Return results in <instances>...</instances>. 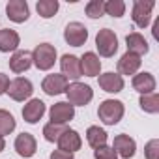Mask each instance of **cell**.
Masks as SVG:
<instances>
[{"label": "cell", "instance_id": "2e32d148", "mask_svg": "<svg viewBox=\"0 0 159 159\" xmlns=\"http://www.w3.org/2000/svg\"><path fill=\"white\" fill-rule=\"evenodd\" d=\"M131 84H133V88H135L140 96H148V94H153V90H155V79H153L152 73L142 71V73L133 75Z\"/></svg>", "mask_w": 159, "mask_h": 159}, {"label": "cell", "instance_id": "6da1fadb", "mask_svg": "<svg viewBox=\"0 0 159 159\" xmlns=\"http://www.w3.org/2000/svg\"><path fill=\"white\" fill-rule=\"evenodd\" d=\"M125 112V107L118 99H105L98 109V116L105 125H116Z\"/></svg>", "mask_w": 159, "mask_h": 159}, {"label": "cell", "instance_id": "277c9868", "mask_svg": "<svg viewBox=\"0 0 159 159\" xmlns=\"http://www.w3.org/2000/svg\"><path fill=\"white\" fill-rule=\"evenodd\" d=\"M96 49L101 56L105 58H111L116 54L118 51V38L114 34V30L111 28H101L96 36Z\"/></svg>", "mask_w": 159, "mask_h": 159}, {"label": "cell", "instance_id": "484cf974", "mask_svg": "<svg viewBox=\"0 0 159 159\" xmlns=\"http://www.w3.org/2000/svg\"><path fill=\"white\" fill-rule=\"evenodd\" d=\"M139 105L144 112H150V114H157L159 112V96L153 92V94H148V96H140L139 99Z\"/></svg>", "mask_w": 159, "mask_h": 159}, {"label": "cell", "instance_id": "ba28073f", "mask_svg": "<svg viewBox=\"0 0 159 159\" xmlns=\"http://www.w3.org/2000/svg\"><path fill=\"white\" fill-rule=\"evenodd\" d=\"M60 69H62V75L67 79H71L73 83H79V79L83 77L81 73V60H79L75 54H64L60 58Z\"/></svg>", "mask_w": 159, "mask_h": 159}, {"label": "cell", "instance_id": "9a60e30c", "mask_svg": "<svg viewBox=\"0 0 159 159\" xmlns=\"http://www.w3.org/2000/svg\"><path fill=\"white\" fill-rule=\"evenodd\" d=\"M56 142H58V150L69 152V153H75L77 150H81V146H83V139H81V135H79L75 129H66Z\"/></svg>", "mask_w": 159, "mask_h": 159}, {"label": "cell", "instance_id": "7402d4cb", "mask_svg": "<svg viewBox=\"0 0 159 159\" xmlns=\"http://www.w3.org/2000/svg\"><path fill=\"white\" fill-rule=\"evenodd\" d=\"M125 45H127V52H133V54H137V56L146 54L148 49H150V47H148V41H146L144 36L139 34V32L127 34V36H125Z\"/></svg>", "mask_w": 159, "mask_h": 159}, {"label": "cell", "instance_id": "5bb4252c", "mask_svg": "<svg viewBox=\"0 0 159 159\" xmlns=\"http://www.w3.org/2000/svg\"><path fill=\"white\" fill-rule=\"evenodd\" d=\"M112 150L122 159H131L135 155V152H137V142L129 135H116L114 142H112Z\"/></svg>", "mask_w": 159, "mask_h": 159}, {"label": "cell", "instance_id": "52a82bcc", "mask_svg": "<svg viewBox=\"0 0 159 159\" xmlns=\"http://www.w3.org/2000/svg\"><path fill=\"white\" fill-rule=\"evenodd\" d=\"M64 39L71 47H81L88 39V30H86V26L83 23H77V21L69 23L66 26V30H64Z\"/></svg>", "mask_w": 159, "mask_h": 159}, {"label": "cell", "instance_id": "d6986e66", "mask_svg": "<svg viewBox=\"0 0 159 159\" xmlns=\"http://www.w3.org/2000/svg\"><path fill=\"white\" fill-rule=\"evenodd\" d=\"M140 64H142L140 56H137L133 52H125L118 60V75H137Z\"/></svg>", "mask_w": 159, "mask_h": 159}, {"label": "cell", "instance_id": "9c48e42d", "mask_svg": "<svg viewBox=\"0 0 159 159\" xmlns=\"http://www.w3.org/2000/svg\"><path fill=\"white\" fill-rule=\"evenodd\" d=\"M67 79L62 75V73H51L43 79L41 83V90L47 94V96H58V94H64L66 88H67Z\"/></svg>", "mask_w": 159, "mask_h": 159}, {"label": "cell", "instance_id": "3957f363", "mask_svg": "<svg viewBox=\"0 0 159 159\" xmlns=\"http://www.w3.org/2000/svg\"><path fill=\"white\" fill-rule=\"evenodd\" d=\"M56 62V49L51 43H39L34 52H32V64L41 69V71H49Z\"/></svg>", "mask_w": 159, "mask_h": 159}, {"label": "cell", "instance_id": "83f0119b", "mask_svg": "<svg viewBox=\"0 0 159 159\" xmlns=\"http://www.w3.org/2000/svg\"><path fill=\"white\" fill-rule=\"evenodd\" d=\"M105 13L111 17H122L125 13V2L124 0H109L105 2Z\"/></svg>", "mask_w": 159, "mask_h": 159}, {"label": "cell", "instance_id": "d6a6232c", "mask_svg": "<svg viewBox=\"0 0 159 159\" xmlns=\"http://www.w3.org/2000/svg\"><path fill=\"white\" fill-rule=\"evenodd\" d=\"M51 159H73V153L62 152V150H54V152L51 153Z\"/></svg>", "mask_w": 159, "mask_h": 159}, {"label": "cell", "instance_id": "30bf717a", "mask_svg": "<svg viewBox=\"0 0 159 159\" xmlns=\"http://www.w3.org/2000/svg\"><path fill=\"white\" fill-rule=\"evenodd\" d=\"M49 116H51V122L52 124H67L75 118V107L69 105L67 101H58L51 107L49 111Z\"/></svg>", "mask_w": 159, "mask_h": 159}, {"label": "cell", "instance_id": "8992f818", "mask_svg": "<svg viewBox=\"0 0 159 159\" xmlns=\"http://www.w3.org/2000/svg\"><path fill=\"white\" fill-rule=\"evenodd\" d=\"M13 101H25L28 99L32 94H34V86L28 79L25 77H17L13 81H10V86H8V92H6Z\"/></svg>", "mask_w": 159, "mask_h": 159}, {"label": "cell", "instance_id": "8fae6325", "mask_svg": "<svg viewBox=\"0 0 159 159\" xmlns=\"http://www.w3.org/2000/svg\"><path fill=\"white\" fill-rule=\"evenodd\" d=\"M6 15L10 21L21 25L30 17V8L26 4V0H10L6 4Z\"/></svg>", "mask_w": 159, "mask_h": 159}, {"label": "cell", "instance_id": "1f68e13d", "mask_svg": "<svg viewBox=\"0 0 159 159\" xmlns=\"http://www.w3.org/2000/svg\"><path fill=\"white\" fill-rule=\"evenodd\" d=\"M8 86H10V77L4 75V73H0V96L8 92Z\"/></svg>", "mask_w": 159, "mask_h": 159}, {"label": "cell", "instance_id": "836d02e7", "mask_svg": "<svg viewBox=\"0 0 159 159\" xmlns=\"http://www.w3.org/2000/svg\"><path fill=\"white\" fill-rule=\"evenodd\" d=\"M6 148V140H4V137H0V152H2Z\"/></svg>", "mask_w": 159, "mask_h": 159}, {"label": "cell", "instance_id": "f546056e", "mask_svg": "<svg viewBox=\"0 0 159 159\" xmlns=\"http://www.w3.org/2000/svg\"><path fill=\"white\" fill-rule=\"evenodd\" d=\"M94 159H118L116 152L112 150V146H99L94 150Z\"/></svg>", "mask_w": 159, "mask_h": 159}, {"label": "cell", "instance_id": "7c38bea8", "mask_svg": "<svg viewBox=\"0 0 159 159\" xmlns=\"http://www.w3.org/2000/svg\"><path fill=\"white\" fill-rule=\"evenodd\" d=\"M98 83H99V88L103 92H107V94H118V92L124 90V77L114 73V71L101 73Z\"/></svg>", "mask_w": 159, "mask_h": 159}, {"label": "cell", "instance_id": "ac0fdd59", "mask_svg": "<svg viewBox=\"0 0 159 159\" xmlns=\"http://www.w3.org/2000/svg\"><path fill=\"white\" fill-rule=\"evenodd\" d=\"M81 73L86 77H98L101 73V60L96 52H84L81 58Z\"/></svg>", "mask_w": 159, "mask_h": 159}, {"label": "cell", "instance_id": "7a4b0ae2", "mask_svg": "<svg viewBox=\"0 0 159 159\" xmlns=\"http://www.w3.org/2000/svg\"><path fill=\"white\" fill-rule=\"evenodd\" d=\"M64 94L67 96V103L73 105V107H84V105H88L94 99V90L88 84H84V83H71V84H67Z\"/></svg>", "mask_w": 159, "mask_h": 159}, {"label": "cell", "instance_id": "4dcf8cb0", "mask_svg": "<svg viewBox=\"0 0 159 159\" xmlns=\"http://www.w3.org/2000/svg\"><path fill=\"white\" fill-rule=\"evenodd\" d=\"M144 155L146 159H159V140L157 139H152L144 146Z\"/></svg>", "mask_w": 159, "mask_h": 159}, {"label": "cell", "instance_id": "cb8c5ba5", "mask_svg": "<svg viewBox=\"0 0 159 159\" xmlns=\"http://www.w3.org/2000/svg\"><path fill=\"white\" fill-rule=\"evenodd\" d=\"M17 127V122L13 118L11 112L0 109V137H6V135H11Z\"/></svg>", "mask_w": 159, "mask_h": 159}, {"label": "cell", "instance_id": "e0dca14e", "mask_svg": "<svg viewBox=\"0 0 159 159\" xmlns=\"http://www.w3.org/2000/svg\"><path fill=\"white\" fill-rule=\"evenodd\" d=\"M45 114V103L41 99H30L23 107V118L26 124H38Z\"/></svg>", "mask_w": 159, "mask_h": 159}, {"label": "cell", "instance_id": "4316f807", "mask_svg": "<svg viewBox=\"0 0 159 159\" xmlns=\"http://www.w3.org/2000/svg\"><path fill=\"white\" fill-rule=\"evenodd\" d=\"M66 129H67V127H66L64 124H52V122H49V124L43 127V137H45L47 142H56V140L60 139V135H62Z\"/></svg>", "mask_w": 159, "mask_h": 159}, {"label": "cell", "instance_id": "f1b7e54d", "mask_svg": "<svg viewBox=\"0 0 159 159\" xmlns=\"http://www.w3.org/2000/svg\"><path fill=\"white\" fill-rule=\"evenodd\" d=\"M86 15L90 19H99L105 15V2L103 0H90L86 4Z\"/></svg>", "mask_w": 159, "mask_h": 159}, {"label": "cell", "instance_id": "44dd1931", "mask_svg": "<svg viewBox=\"0 0 159 159\" xmlns=\"http://www.w3.org/2000/svg\"><path fill=\"white\" fill-rule=\"evenodd\" d=\"M32 66V52L28 51H15L10 58V69L13 73H25Z\"/></svg>", "mask_w": 159, "mask_h": 159}, {"label": "cell", "instance_id": "ffe728a7", "mask_svg": "<svg viewBox=\"0 0 159 159\" xmlns=\"http://www.w3.org/2000/svg\"><path fill=\"white\" fill-rule=\"evenodd\" d=\"M21 43V38L11 28H0V52H15Z\"/></svg>", "mask_w": 159, "mask_h": 159}, {"label": "cell", "instance_id": "4fadbf2b", "mask_svg": "<svg viewBox=\"0 0 159 159\" xmlns=\"http://www.w3.org/2000/svg\"><path fill=\"white\" fill-rule=\"evenodd\" d=\"M13 148H15V152H17L21 157L28 159V157H32V155L36 153L38 142H36L34 135H30V133H21V135H17V139H15V142H13Z\"/></svg>", "mask_w": 159, "mask_h": 159}, {"label": "cell", "instance_id": "603a6c76", "mask_svg": "<svg viewBox=\"0 0 159 159\" xmlns=\"http://www.w3.org/2000/svg\"><path fill=\"white\" fill-rule=\"evenodd\" d=\"M107 131L105 129H101L99 125H90L88 129H86V140H88V144L96 150V148H99V146H105L107 144Z\"/></svg>", "mask_w": 159, "mask_h": 159}, {"label": "cell", "instance_id": "d4e9b609", "mask_svg": "<svg viewBox=\"0 0 159 159\" xmlns=\"http://www.w3.org/2000/svg\"><path fill=\"white\" fill-rule=\"evenodd\" d=\"M60 4H58V0H38V4H36V10L38 13L43 17V19H51L56 15Z\"/></svg>", "mask_w": 159, "mask_h": 159}, {"label": "cell", "instance_id": "5b68a950", "mask_svg": "<svg viewBox=\"0 0 159 159\" xmlns=\"http://www.w3.org/2000/svg\"><path fill=\"white\" fill-rule=\"evenodd\" d=\"M153 6H155L153 0H135V2H133L131 17H133V23H135L139 28H146V26L150 25Z\"/></svg>", "mask_w": 159, "mask_h": 159}]
</instances>
